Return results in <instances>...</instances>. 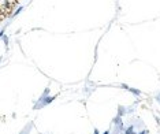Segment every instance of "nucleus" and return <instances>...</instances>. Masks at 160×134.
<instances>
[{
  "label": "nucleus",
  "mask_w": 160,
  "mask_h": 134,
  "mask_svg": "<svg viewBox=\"0 0 160 134\" xmlns=\"http://www.w3.org/2000/svg\"><path fill=\"white\" fill-rule=\"evenodd\" d=\"M19 4L18 2H0V23L6 19L8 15H11V12L15 10V7Z\"/></svg>",
  "instance_id": "obj_1"
}]
</instances>
